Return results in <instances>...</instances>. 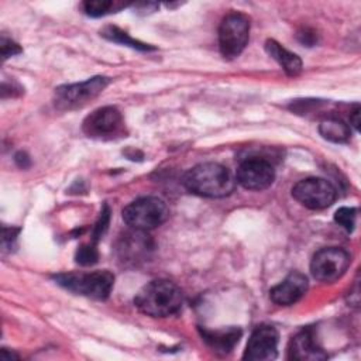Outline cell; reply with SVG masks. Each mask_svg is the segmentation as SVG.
Wrapping results in <instances>:
<instances>
[{"instance_id": "8fae6325", "label": "cell", "mask_w": 361, "mask_h": 361, "mask_svg": "<svg viewBox=\"0 0 361 361\" xmlns=\"http://www.w3.org/2000/svg\"><path fill=\"white\" fill-rule=\"evenodd\" d=\"M279 334L272 326H258L250 336L243 358L251 361H271L278 355Z\"/></svg>"}, {"instance_id": "ffe728a7", "label": "cell", "mask_w": 361, "mask_h": 361, "mask_svg": "<svg viewBox=\"0 0 361 361\" xmlns=\"http://www.w3.org/2000/svg\"><path fill=\"white\" fill-rule=\"evenodd\" d=\"M75 259L79 265L87 267V265H93L97 262L99 259V252L97 248L94 245V243H89V244H82L75 255Z\"/></svg>"}, {"instance_id": "30bf717a", "label": "cell", "mask_w": 361, "mask_h": 361, "mask_svg": "<svg viewBox=\"0 0 361 361\" xmlns=\"http://www.w3.org/2000/svg\"><path fill=\"white\" fill-rule=\"evenodd\" d=\"M275 180V169L262 157H247L237 169V182L248 190H264Z\"/></svg>"}, {"instance_id": "ac0fdd59", "label": "cell", "mask_w": 361, "mask_h": 361, "mask_svg": "<svg viewBox=\"0 0 361 361\" xmlns=\"http://www.w3.org/2000/svg\"><path fill=\"white\" fill-rule=\"evenodd\" d=\"M100 35L104 37V38L109 39V41L123 44V45L131 47V48L138 49V51H154V49H155L154 47L148 45V44H144V42H141V41H138V39L131 38L127 32H124L123 30H120V28L116 27V25H106L104 28L100 30Z\"/></svg>"}, {"instance_id": "e0dca14e", "label": "cell", "mask_w": 361, "mask_h": 361, "mask_svg": "<svg viewBox=\"0 0 361 361\" xmlns=\"http://www.w3.org/2000/svg\"><path fill=\"white\" fill-rule=\"evenodd\" d=\"M319 133L331 142H345L350 140L351 128L347 123L337 117H327L320 121Z\"/></svg>"}, {"instance_id": "3957f363", "label": "cell", "mask_w": 361, "mask_h": 361, "mask_svg": "<svg viewBox=\"0 0 361 361\" xmlns=\"http://www.w3.org/2000/svg\"><path fill=\"white\" fill-rule=\"evenodd\" d=\"M54 278L62 288L96 300L107 299L114 285V275L107 269L58 274Z\"/></svg>"}, {"instance_id": "4fadbf2b", "label": "cell", "mask_w": 361, "mask_h": 361, "mask_svg": "<svg viewBox=\"0 0 361 361\" xmlns=\"http://www.w3.org/2000/svg\"><path fill=\"white\" fill-rule=\"evenodd\" d=\"M307 286V278L302 272L293 271L269 290V298L275 305L290 306L306 293Z\"/></svg>"}, {"instance_id": "7402d4cb", "label": "cell", "mask_w": 361, "mask_h": 361, "mask_svg": "<svg viewBox=\"0 0 361 361\" xmlns=\"http://www.w3.org/2000/svg\"><path fill=\"white\" fill-rule=\"evenodd\" d=\"M109 221H110V209L104 203L103 209L100 212V216H99V219L93 227V231H92L93 243H96L99 238H102L104 235V233L107 231V227H109Z\"/></svg>"}, {"instance_id": "5b68a950", "label": "cell", "mask_w": 361, "mask_h": 361, "mask_svg": "<svg viewBox=\"0 0 361 361\" xmlns=\"http://www.w3.org/2000/svg\"><path fill=\"white\" fill-rule=\"evenodd\" d=\"M250 38V18L243 13L227 14L219 27V48L226 59H234L247 47Z\"/></svg>"}, {"instance_id": "2e32d148", "label": "cell", "mask_w": 361, "mask_h": 361, "mask_svg": "<svg viewBox=\"0 0 361 361\" xmlns=\"http://www.w3.org/2000/svg\"><path fill=\"white\" fill-rule=\"evenodd\" d=\"M265 51L268 52V55L271 58H274L282 66V69L286 72V75L296 76V75L300 73V71H302V59L296 54H293V52L288 51L286 48H283L275 39H267Z\"/></svg>"}, {"instance_id": "52a82bcc", "label": "cell", "mask_w": 361, "mask_h": 361, "mask_svg": "<svg viewBox=\"0 0 361 361\" xmlns=\"http://www.w3.org/2000/svg\"><path fill=\"white\" fill-rule=\"evenodd\" d=\"M350 254L338 247H326L319 250L310 261V272L320 282H334L348 269Z\"/></svg>"}, {"instance_id": "cb8c5ba5", "label": "cell", "mask_w": 361, "mask_h": 361, "mask_svg": "<svg viewBox=\"0 0 361 361\" xmlns=\"http://www.w3.org/2000/svg\"><path fill=\"white\" fill-rule=\"evenodd\" d=\"M354 127L357 131L360 128V106L355 104L350 113V127Z\"/></svg>"}, {"instance_id": "d4e9b609", "label": "cell", "mask_w": 361, "mask_h": 361, "mask_svg": "<svg viewBox=\"0 0 361 361\" xmlns=\"http://www.w3.org/2000/svg\"><path fill=\"white\" fill-rule=\"evenodd\" d=\"M298 38H299V41H300L302 44H306V45H313L314 41H316V35H314L313 32L310 34L307 30H305L303 32L298 34Z\"/></svg>"}, {"instance_id": "ba28073f", "label": "cell", "mask_w": 361, "mask_h": 361, "mask_svg": "<svg viewBox=\"0 0 361 361\" xmlns=\"http://www.w3.org/2000/svg\"><path fill=\"white\" fill-rule=\"evenodd\" d=\"M292 196L307 209L322 210L334 203L337 192L336 188L323 178H306L295 183Z\"/></svg>"}, {"instance_id": "8992f818", "label": "cell", "mask_w": 361, "mask_h": 361, "mask_svg": "<svg viewBox=\"0 0 361 361\" xmlns=\"http://www.w3.org/2000/svg\"><path fill=\"white\" fill-rule=\"evenodd\" d=\"M110 79L106 76H93L87 80L62 85L55 89V106L61 110H72L85 106L97 97L109 85Z\"/></svg>"}, {"instance_id": "484cf974", "label": "cell", "mask_w": 361, "mask_h": 361, "mask_svg": "<svg viewBox=\"0 0 361 361\" xmlns=\"http://www.w3.org/2000/svg\"><path fill=\"white\" fill-rule=\"evenodd\" d=\"M16 161L18 162V165H20L21 168H25V166L30 165V159H28V157H27L24 152H18V154L16 155Z\"/></svg>"}, {"instance_id": "9c48e42d", "label": "cell", "mask_w": 361, "mask_h": 361, "mask_svg": "<svg viewBox=\"0 0 361 361\" xmlns=\"http://www.w3.org/2000/svg\"><path fill=\"white\" fill-rule=\"evenodd\" d=\"M82 130L90 138L111 140L123 134L124 118L118 109L113 106H104L96 109L83 120Z\"/></svg>"}, {"instance_id": "5bb4252c", "label": "cell", "mask_w": 361, "mask_h": 361, "mask_svg": "<svg viewBox=\"0 0 361 361\" xmlns=\"http://www.w3.org/2000/svg\"><path fill=\"white\" fill-rule=\"evenodd\" d=\"M288 358L298 361H317L327 358V354L317 343L312 329L295 334L288 345Z\"/></svg>"}, {"instance_id": "7c38bea8", "label": "cell", "mask_w": 361, "mask_h": 361, "mask_svg": "<svg viewBox=\"0 0 361 361\" xmlns=\"http://www.w3.org/2000/svg\"><path fill=\"white\" fill-rule=\"evenodd\" d=\"M126 233L120 237L117 243V255L118 259L126 265H137L141 261H145L149 257V252L154 248L152 240L147 231L134 230Z\"/></svg>"}, {"instance_id": "277c9868", "label": "cell", "mask_w": 361, "mask_h": 361, "mask_svg": "<svg viewBox=\"0 0 361 361\" xmlns=\"http://www.w3.org/2000/svg\"><path fill=\"white\" fill-rule=\"evenodd\" d=\"M166 203L155 196L135 199L123 209L124 223L134 230L148 231L161 226L168 217Z\"/></svg>"}, {"instance_id": "6da1fadb", "label": "cell", "mask_w": 361, "mask_h": 361, "mask_svg": "<svg viewBox=\"0 0 361 361\" xmlns=\"http://www.w3.org/2000/svg\"><path fill=\"white\" fill-rule=\"evenodd\" d=\"M134 305L147 316L168 317L180 310L183 295L172 281L154 279L140 289L134 298Z\"/></svg>"}, {"instance_id": "d6986e66", "label": "cell", "mask_w": 361, "mask_h": 361, "mask_svg": "<svg viewBox=\"0 0 361 361\" xmlns=\"http://www.w3.org/2000/svg\"><path fill=\"white\" fill-rule=\"evenodd\" d=\"M126 7V3L113 0H89L82 3L83 13L90 17H102L110 13H116Z\"/></svg>"}, {"instance_id": "603a6c76", "label": "cell", "mask_w": 361, "mask_h": 361, "mask_svg": "<svg viewBox=\"0 0 361 361\" xmlns=\"http://www.w3.org/2000/svg\"><path fill=\"white\" fill-rule=\"evenodd\" d=\"M1 55H3V59L8 58V56H14L17 54L21 52V48L17 42H14L13 39H8L6 38L4 35L1 37Z\"/></svg>"}, {"instance_id": "44dd1931", "label": "cell", "mask_w": 361, "mask_h": 361, "mask_svg": "<svg viewBox=\"0 0 361 361\" xmlns=\"http://www.w3.org/2000/svg\"><path fill=\"white\" fill-rule=\"evenodd\" d=\"M355 219H357L355 207H340L334 214V221L348 233L354 230Z\"/></svg>"}, {"instance_id": "9a60e30c", "label": "cell", "mask_w": 361, "mask_h": 361, "mask_svg": "<svg viewBox=\"0 0 361 361\" xmlns=\"http://www.w3.org/2000/svg\"><path fill=\"white\" fill-rule=\"evenodd\" d=\"M243 331L237 327H228L221 330H207L200 329L202 338L207 343L210 348L220 354H228L234 345L238 343Z\"/></svg>"}, {"instance_id": "7a4b0ae2", "label": "cell", "mask_w": 361, "mask_h": 361, "mask_svg": "<svg viewBox=\"0 0 361 361\" xmlns=\"http://www.w3.org/2000/svg\"><path fill=\"white\" fill-rule=\"evenodd\" d=\"M183 186L202 197H224L234 190L230 171L217 162H203L190 168L182 179Z\"/></svg>"}]
</instances>
